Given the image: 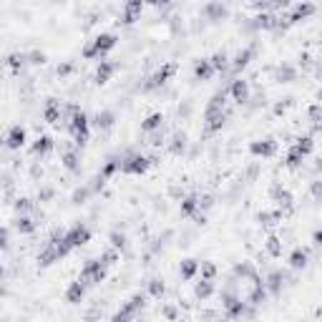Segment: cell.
<instances>
[{"label": "cell", "instance_id": "1", "mask_svg": "<svg viewBox=\"0 0 322 322\" xmlns=\"http://www.w3.org/2000/svg\"><path fill=\"white\" fill-rule=\"evenodd\" d=\"M156 161V156H146V154H126L121 156V171L123 174H144L151 164Z\"/></svg>", "mask_w": 322, "mask_h": 322}, {"label": "cell", "instance_id": "2", "mask_svg": "<svg viewBox=\"0 0 322 322\" xmlns=\"http://www.w3.org/2000/svg\"><path fill=\"white\" fill-rule=\"evenodd\" d=\"M144 307H146V295H141V292H138V295H134L129 302H123V305H121V310H118L114 317H111V322H131L138 312L144 310Z\"/></svg>", "mask_w": 322, "mask_h": 322}, {"label": "cell", "instance_id": "3", "mask_svg": "<svg viewBox=\"0 0 322 322\" xmlns=\"http://www.w3.org/2000/svg\"><path fill=\"white\" fill-rule=\"evenodd\" d=\"M103 277H106V267L101 264V259H88V262L83 264V270H81L78 279H81L86 287H91V284L103 282Z\"/></svg>", "mask_w": 322, "mask_h": 322}, {"label": "cell", "instance_id": "4", "mask_svg": "<svg viewBox=\"0 0 322 322\" xmlns=\"http://www.w3.org/2000/svg\"><path fill=\"white\" fill-rule=\"evenodd\" d=\"M176 73V63H164L159 70H154L149 78H146V83H144V91H154V88H161L164 83H169V78Z\"/></svg>", "mask_w": 322, "mask_h": 322}, {"label": "cell", "instance_id": "5", "mask_svg": "<svg viewBox=\"0 0 322 322\" xmlns=\"http://www.w3.org/2000/svg\"><path fill=\"white\" fill-rule=\"evenodd\" d=\"M66 244H68L70 249H78V247H83V244H88V239H91V229L86 227V224H73L70 229H66Z\"/></svg>", "mask_w": 322, "mask_h": 322}, {"label": "cell", "instance_id": "6", "mask_svg": "<svg viewBox=\"0 0 322 322\" xmlns=\"http://www.w3.org/2000/svg\"><path fill=\"white\" fill-rule=\"evenodd\" d=\"M25 141H28V131H25V126H21V123L10 126V131L5 134V146H8L10 151H21L25 146Z\"/></svg>", "mask_w": 322, "mask_h": 322}, {"label": "cell", "instance_id": "7", "mask_svg": "<svg viewBox=\"0 0 322 322\" xmlns=\"http://www.w3.org/2000/svg\"><path fill=\"white\" fill-rule=\"evenodd\" d=\"M249 154L252 156H262V159H270L277 154V141L275 138H259L249 144Z\"/></svg>", "mask_w": 322, "mask_h": 322}, {"label": "cell", "instance_id": "8", "mask_svg": "<svg viewBox=\"0 0 322 322\" xmlns=\"http://www.w3.org/2000/svg\"><path fill=\"white\" fill-rule=\"evenodd\" d=\"M229 96L234 103H239V106H244L247 101H249V83L247 81H242V78H234L229 83Z\"/></svg>", "mask_w": 322, "mask_h": 322}, {"label": "cell", "instance_id": "9", "mask_svg": "<svg viewBox=\"0 0 322 322\" xmlns=\"http://www.w3.org/2000/svg\"><path fill=\"white\" fill-rule=\"evenodd\" d=\"M254 53H257V48L254 46H247V48H239L237 50V56L231 58V70L234 73H239V70H244L249 66V61L254 58Z\"/></svg>", "mask_w": 322, "mask_h": 322}, {"label": "cell", "instance_id": "10", "mask_svg": "<svg viewBox=\"0 0 322 322\" xmlns=\"http://www.w3.org/2000/svg\"><path fill=\"white\" fill-rule=\"evenodd\" d=\"M141 10H144V3H141V0H131V3H126L123 10H121V21H118V23H123V25L136 23L138 15H141Z\"/></svg>", "mask_w": 322, "mask_h": 322}, {"label": "cell", "instance_id": "11", "mask_svg": "<svg viewBox=\"0 0 322 322\" xmlns=\"http://www.w3.org/2000/svg\"><path fill=\"white\" fill-rule=\"evenodd\" d=\"M284 282H287V275H284L282 270H272L270 275L264 277V287H267L270 295H279L282 287H284Z\"/></svg>", "mask_w": 322, "mask_h": 322}, {"label": "cell", "instance_id": "12", "mask_svg": "<svg viewBox=\"0 0 322 322\" xmlns=\"http://www.w3.org/2000/svg\"><path fill=\"white\" fill-rule=\"evenodd\" d=\"M204 121H207L209 134H217V131H222L224 123H227V111H204Z\"/></svg>", "mask_w": 322, "mask_h": 322}, {"label": "cell", "instance_id": "13", "mask_svg": "<svg viewBox=\"0 0 322 322\" xmlns=\"http://www.w3.org/2000/svg\"><path fill=\"white\" fill-rule=\"evenodd\" d=\"M116 43H118L116 33H98V35L93 38V46H96V50H98V56H106L109 50H114Z\"/></svg>", "mask_w": 322, "mask_h": 322}, {"label": "cell", "instance_id": "14", "mask_svg": "<svg viewBox=\"0 0 322 322\" xmlns=\"http://www.w3.org/2000/svg\"><path fill=\"white\" fill-rule=\"evenodd\" d=\"M53 146H56V141H53L50 136H46V134H43V136H38L35 141H33L30 151H33V156H41V159H43V156H48V154L53 151Z\"/></svg>", "mask_w": 322, "mask_h": 322}, {"label": "cell", "instance_id": "15", "mask_svg": "<svg viewBox=\"0 0 322 322\" xmlns=\"http://www.w3.org/2000/svg\"><path fill=\"white\" fill-rule=\"evenodd\" d=\"M43 121L48 123H58V121H63V106L56 101V98H50L46 103V109H43Z\"/></svg>", "mask_w": 322, "mask_h": 322}, {"label": "cell", "instance_id": "16", "mask_svg": "<svg viewBox=\"0 0 322 322\" xmlns=\"http://www.w3.org/2000/svg\"><path fill=\"white\" fill-rule=\"evenodd\" d=\"M116 73V63H111V61H101L98 63V68H96V73H93V81L96 83H109L111 81V76Z\"/></svg>", "mask_w": 322, "mask_h": 322}, {"label": "cell", "instance_id": "17", "mask_svg": "<svg viewBox=\"0 0 322 322\" xmlns=\"http://www.w3.org/2000/svg\"><path fill=\"white\" fill-rule=\"evenodd\" d=\"M214 73H217V70H214V66H211L209 58H199V61H194V78H196V81H209Z\"/></svg>", "mask_w": 322, "mask_h": 322}, {"label": "cell", "instance_id": "18", "mask_svg": "<svg viewBox=\"0 0 322 322\" xmlns=\"http://www.w3.org/2000/svg\"><path fill=\"white\" fill-rule=\"evenodd\" d=\"M161 126H164V114H159V111H156V114H149L144 121H141V131L149 134V136L156 134V131H161Z\"/></svg>", "mask_w": 322, "mask_h": 322}, {"label": "cell", "instance_id": "19", "mask_svg": "<svg viewBox=\"0 0 322 322\" xmlns=\"http://www.w3.org/2000/svg\"><path fill=\"white\" fill-rule=\"evenodd\" d=\"M272 199L277 202V207L282 209H292V204H295V199H292V194L287 191V189H282V186L277 184V186H272Z\"/></svg>", "mask_w": 322, "mask_h": 322}, {"label": "cell", "instance_id": "20", "mask_svg": "<svg viewBox=\"0 0 322 322\" xmlns=\"http://www.w3.org/2000/svg\"><path fill=\"white\" fill-rule=\"evenodd\" d=\"M83 297H86V284H83L81 279L70 282L68 290H66V302H70V305H78Z\"/></svg>", "mask_w": 322, "mask_h": 322}, {"label": "cell", "instance_id": "21", "mask_svg": "<svg viewBox=\"0 0 322 322\" xmlns=\"http://www.w3.org/2000/svg\"><path fill=\"white\" fill-rule=\"evenodd\" d=\"M114 123H116L114 111H98V114L93 116V126L98 131H109V129H114Z\"/></svg>", "mask_w": 322, "mask_h": 322}, {"label": "cell", "instance_id": "22", "mask_svg": "<svg viewBox=\"0 0 322 322\" xmlns=\"http://www.w3.org/2000/svg\"><path fill=\"white\" fill-rule=\"evenodd\" d=\"M312 13H315V5H312V3H299V5L292 8V13L287 15V21H290V23H299V21H305L307 15H312Z\"/></svg>", "mask_w": 322, "mask_h": 322}, {"label": "cell", "instance_id": "23", "mask_svg": "<svg viewBox=\"0 0 322 322\" xmlns=\"http://www.w3.org/2000/svg\"><path fill=\"white\" fill-rule=\"evenodd\" d=\"M199 259H182V264H179V275H182V279H194V277L199 275Z\"/></svg>", "mask_w": 322, "mask_h": 322}, {"label": "cell", "instance_id": "24", "mask_svg": "<svg viewBox=\"0 0 322 322\" xmlns=\"http://www.w3.org/2000/svg\"><path fill=\"white\" fill-rule=\"evenodd\" d=\"M196 214H202V211H199V199H196V194H189V196L182 199V217L194 219Z\"/></svg>", "mask_w": 322, "mask_h": 322}, {"label": "cell", "instance_id": "25", "mask_svg": "<svg viewBox=\"0 0 322 322\" xmlns=\"http://www.w3.org/2000/svg\"><path fill=\"white\" fill-rule=\"evenodd\" d=\"M58 259H61V254L56 249V244H50V242L43 247V252L38 254V264H41V267H50V264L58 262Z\"/></svg>", "mask_w": 322, "mask_h": 322}, {"label": "cell", "instance_id": "26", "mask_svg": "<svg viewBox=\"0 0 322 322\" xmlns=\"http://www.w3.org/2000/svg\"><path fill=\"white\" fill-rule=\"evenodd\" d=\"M307 259H310V252L302 249V247H295V249L290 252V267H292V270H305V267H307Z\"/></svg>", "mask_w": 322, "mask_h": 322}, {"label": "cell", "instance_id": "27", "mask_svg": "<svg viewBox=\"0 0 322 322\" xmlns=\"http://www.w3.org/2000/svg\"><path fill=\"white\" fill-rule=\"evenodd\" d=\"M227 13H229V10H227L224 3H207V5H204V15H207L209 21H222Z\"/></svg>", "mask_w": 322, "mask_h": 322}, {"label": "cell", "instance_id": "28", "mask_svg": "<svg viewBox=\"0 0 322 322\" xmlns=\"http://www.w3.org/2000/svg\"><path fill=\"white\" fill-rule=\"evenodd\" d=\"M35 227H38V222H35L30 214H23V217L15 219V229H18V234H33Z\"/></svg>", "mask_w": 322, "mask_h": 322}, {"label": "cell", "instance_id": "29", "mask_svg": "<svg viewBox=\"0 0 322 322\" xmlns=\"http://www.w3.org/2000/svg\"><path fill=\"white\" fill-rule=\"evenodd\" d=\"M275 78L279 81V83H292V81L297 78V68H295V66H290V63H282V66L277 68Z\"/></svg>", "mask_w": 322, "mask_h": 322}, {"label": "cell", "instance_id": "30", "mask_svg": "<svg viewBox=\"0 0 322 322\" xmlns=\"http://www.w3.org/2000/svg\"><path fill=\"white\" fill-rule=\"evenodd\" d=\"M194 295L199 299H209L214 295V282H209V279H199L196 284H194Z\"/></svg>", "mask_w": 322, "mask_h": 322}, {"label": "cell", "instance_id": "31", "mask_svg": "<svg viewBox=\"0 0 322 322\" xmlns=\"http://www.w3.org/2000/svg\"><path fill=\"white\" fill-rule=\"evenodd\" d=\"M209 61H211V66H214V70H217V73H222V70L231 68V63H229V56H227L224 50H217V53H214V56H211Z\"/></svg>", "mask_w": 322, "mask_h": 322}, {"label": "cell", "instance_id": "32", "mask_svg": "<svg viewBox=\"0 0 322 322\" xmlns=\"http://www.w3.org/2000/svg\"><path fill=\"white\" fill-rule=\"evenodd\" d=\"M169 151H171V154H176V156H179V154H184V151H186V134H184V131H176V134L171 136V144H169Z\"/></svg>", "mask_w": 322, "mask_h": 322}, {"label": "cell", "instance_id": "33", "mask_svg": "<svg viewBox=\"0 0 322 322\" xmlns=\"http://www.w3.org/2000/svg\"><path fill=\"white\" fill-rule=\"evenodd\" d=\"M61 161H63V166H66L68 171H78V166H81V156H78L76 149H68V151L61 156Z\"/></svg>", "mask_w": 322, "mask_h": 322}, {"label": "cell", "instance_id": "34", "mask_svg": "<svg viewBox=\"0 0 322 322\" xmlns=\"http://www.w3.org/2000/svg\"><path fill=\"white\" fill-rule=\"evenodd\" d=\"M282 219V209H275V211H259L257 214V222L262 224V227H270V224H275Z\"/></svg>", "mask_w": 322, "mask_h": 322}, {"label": "cell", "instance_id": "35", "mask_svg": "<svg viewBox=\"0 0 322 322\" xmlns=\"http://www.w3.org/2000/svg\"><path fill=\"white\" fill-rule=\"evenodd\" d=\"M227 109V91H217L209 101L207 111H224Z\"/></svg>", "mask_w": 322, "mask_h": 322}, {"label": "cell", "instance_id": "36", "mask_svg": "<svg viewBox=\"0 0 322 322\" xmlns=\"http://www.w3.org/2000/svg\"><path fill=\"white\" fill-rule=\"evenodd\" d=\"M146 292L151 295V297H164V292H166V284H164V279L159 277H154V279H149V284H146Z\"/></svg>", "mask_w": 322, "mask_h": 322}, {"label": "cell", "instance_id": "37", "mask_svg": "<svg viewBox=\"0 0 322 322\" xmlns=\"http://www.w3.org/2000/svg\"><path fill=\"white\" fill-rule=\"evenodd\" d=\"M264 247H267V254L270 257H282V249H284V244H282V239L279 237H267V242H264Z\"/></svg>", "mask_w": 322, "mask_h": 322}, {"label": "cell", "instance_id": "38", "mask_svg": "<svg viewBox=\"0 0 322 322\" xmlns=\"http://www.w3.org/2000/svg\"><path fill=\"white\" fill-rule=\"evenodd\" d=\"M302 161H305V154L299 151V149L295 146V144H292V149H290V151H287V156H284V164H287L290 169H297V166L302 164Z\"/></svg>", "mask_w": 322, "mask_h": 322}, {"label": "cell", "instance_id": "39", "mask_svg": "<svg viewBox=\"0 0 322 322\" xmlns=\"http://www.w3.org/2000/svg\"><path fill=\"white\" fill-rule=\"evenodd\" d=\"M307 118H310V123H312L315 131L322 129V103H312L310 111H307Z\"/></svg>", "mask_w": 322, "mask_h": 322}, {"label": "cell", "instance_id": "40", "mask_svg": "<svg viewBox=\"0 0 322 322\" xmlns=\"http://www.w3.org/2000/svg\"><path fill=\"white\" fill-rule=\"evenodd\" d=\"M116 171H121V159H109L103 164V169L98 171V176H101V179H109V176H114Z\"/></svg>", "mask_w": 322, "mask_h": 322}, {"label": "cell", "instance_id": "41", "mask_svg": "<svg viewBox=\"0 0 322 322\" xmlns=\"http://www.w3.org/2000/svg\"><path fill=\"white\" fill-rule=\"evenodd\" d=\"M91 194H93L91 186H78V189L70 194V202H73V204H86V199H88Z\"/></svg>", "mask_w": 322, "mask_h": 322}, {"label": "cell", "instance_id": "42", "mask_svg": "<svg viewBox=\"0 0 322 322\" xmlns=\"http://www.w3.org/2000/svg\"><path fill=\"white\" fill-rule=\"evenodd\" d=\"M199 275H202V279L214 282V277H217V264H214V262H209V259H204V262L199 264Z\"/></svg>", "mask_w": 322, "mask_h": 322}, {"label": "cell", "instance_id": "43", "mask_svg": "<svg viewBox=\"0 0 322 322\" xmlns=\"http://www.w3.org/2000/svg\"><path fill=\"white\" fill-rule=\"evenodd\" d=\"M28 63V53H10L8 56V66L13 70H21Z\"/></svg>", "mask_w": 322, "mask_h": 322}, {"label": "cell", "instance_id": "44", "mask_svg": "<svg viewBox=\"0 0 322 322\" xmlns=\"http://www.w3.org/2000/svg\"><path fill=\"white\" fill-rule=\"evenodd\" d=\"M35 209L33 204V199H28V196H21L18 202H15V211H18V217H23V214H30Z\"/></svg>", "mask_w": 322, "mask_h": 322}, {"label": "cell", "instance_id": "45", "mask_svg": "<svg viewBox=\"0 0 322 322\" xmlns=\"http://www.w3.org/2000/svg\"><path fill=\"white\" fill-rule=\"evenodd\" d=\"M109 239H111V247H114V249H121V252H123V249L129 247V239H126V234H121V231H111Z\"/></svg>", "mask_w": 322, "mask_h": 322}, {"label": "cell", "instance_id": "46", "mask_svg": "<svg viewBox=\"0 0 322 322\" xmlns=\"http://www.w3.org/2000/svg\"><path fill=\"white\" fill-rule=\"evenodd\" d=\"M295 146H297L305 156H307V154H312V149H315V141H312V136H299L297 141H295Z\"/></svg>", "mask_w": 322, "mask_h": 322}, {"label": "cell", "instance_id": "47", "mask_svg": "<svg viewBox=\"0 0 322 322\" xmlns=\"http://www.w3.org/2000/svg\"><path fill=\"white\" fill-rule=\"evenodd\" d=\"M98 259H101V264L109 270V267H114L116 262H118V249H106V252L101 254Z\"/></svg>", "mask_w": 322, "mask_h": 322}, {"label": "cell", "instance_id": "48", "mask_svg": "<svg viewBox=\"0 0 322 322\" xmlns=\"http://www.w3.org/2000/svg\"><path fill=\"white\" fill-rule=\"evenodd\" d=\"M28 63L43 66V63H46V53H43V50H30V53H28Z\"/></svg>", "mask_w": 322, "mask_h": 322}, {"label": "cell", "instance_id": "49", "mask_svg": "<svg viewBox=\"0 0 322 322\" xmlns=\"http://www.w3.org/2000/svg\"><path fill=\"white\" fill-rule=\"evenodd\" d=\"M196 199H199V211H207V209L214 207V196L211 194H196Z\"/></svg>", "mask_w": 322, "mask_h": 322}, {"label": "cell", "instance_id": "50", "mask_svg": "<svg viewBox=\"0 0 322 322\" xmlns=\"http://www.w3.org/2000/svg\"><path fill=\"white\" fill-rule=\"evenodd\" d=\"M81 56H83L86 61H93V58H101V56H98V50H96V46H93V41L88 43V46H83V53H81Z\"/></svg>", "mask_w": 322, "mask_h": 322}, {"label": "cell", "instance_id": "51", "mask_svg": "<svg viewBox=\"0 0 322 322\" xmlns=\"http://www.w3.org/2000/svg\"><path fill=\"white\" fill-rule=\"evenodd\" d=\"M290 106H292V98H284L282 103H277V106H275V114H277V116H279V114H284V111H287Z\"/></svg>", "mask_w": 322, "mask_h": 322}, {"label": "cell", "instance_id": "52", "mask_svg": "<svg viewBox=\"0 0 322 322\" xmlns=\"http://www.w3.org/2000/svg\"><path fill=\"white\" fill-rule=\"evenodd\" d=\"M310 191H312L315 199H322V182H312V184H310Z\"/></svg>", "mask_w": 322, "mask_h": 322}, {"label": "cell", "instance_id": "53", "mask_svg": "<svg viewBox=\"0 0 322 322\" xmlns=\"http://www.w3.org/2000/svg\"><path fill=\"white\" fill-rule=\"evenodd\" d=\"M50 196H53V189H50V186H43V189L38 191V202H46Z\"/></svg>", "mask_w": 322, "mask_h": 322}, {"label": "cell", "instance_id": "54", "mask_svg": "<svg viewBox=\"0 0 322 322\" xmlns=\"http://www.w3.org/2000/svg\"><path fill=\"white\" fill-rule=\"evenodd\" d=\"M299 63H302L305 68H310V66H312V56H310V53H299Z\"/></svg>", "mask_w": 322, "mask_h": 322}, {"label": "cell", "instance_id": "55", "mask_svg": "<svg viewBox=\"0 0 322 322\" xmlns=\"http://www.w3.org/2000/svg\"><path fill=\"white\" fill-rule=\"evenodd\" d=\"M70 70H73V63H63V66H58V76H68Z\"/></svg>", "mask_w": 322, "mask_h": 322}, {"label": "cell", "instance_id": "56", "mask_svg": "<svg viewBox=\"0 0 322 322\" xmlns=\"http://www.w3.org/2000/svg\"><path fill=\"white\" fill-rule=\"evenodd\" d=\"M312 242H315V247H322V229L312 231Z\"/></svg>", "mask_w": 322, "mask_h": 322}, {"label": "cell", "instance_id": "57", "mask_svg": "<svg viewBox=\"0 0 322 322\" xmlns=\"http://www.w3.org/2000/svg\"><path fill=\"white\" fill-rule=\"evenodd\" d=\"M164 317H169V320H176V310H174V307H164Z\"/></svg>", "mask_w": 322, "mask_h": 322}, {"label": "cell", "instance_id": "58", "mask_svg": "<svg viewBox=\"0 0 322 322\" xmlns=\"http://www.w3.org/2000/svg\"><path fill=\"white\" fill-rule=\"evenodd\" d=\"M315 171H322V159H317V164H315Z\"/></svg>", "mask_w": 322, "mask_h": 322}, {"label": "cell", "instance_id": "59", "mask_svg": "<svg viewBox=\"0 0 322 322\" xmlns=\"http://www.w3.org/2000/svg\"><path fill=\"white\" fill-rule=\"evenodd\" d=\"M317 317H320V320H322V307H320V310H317Z\"/></svg>", "mask_w": 322, "mask_h": 322}]
</instances>
